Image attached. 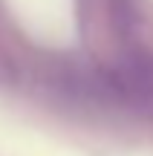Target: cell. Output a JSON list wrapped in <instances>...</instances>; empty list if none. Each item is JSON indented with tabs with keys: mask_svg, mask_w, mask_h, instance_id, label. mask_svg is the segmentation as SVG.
<instances>
[{
	"mask_svg": "<svg viewBox=\"0 0 153 156\" xmlns=\"http://www.w3.org/2000/svg\"><path fill=\"white\" fill-rule=\"evenodd\" d=\"M110 84H113L119 93H124L127 98H136V101H144V104H153V58L130 61Z\"/></svg>",
	"mask_w": 153,
	"mask_h": 156,
	"instance_id": "6da1fadb",
	"label": "cell"
}]
</instances>
